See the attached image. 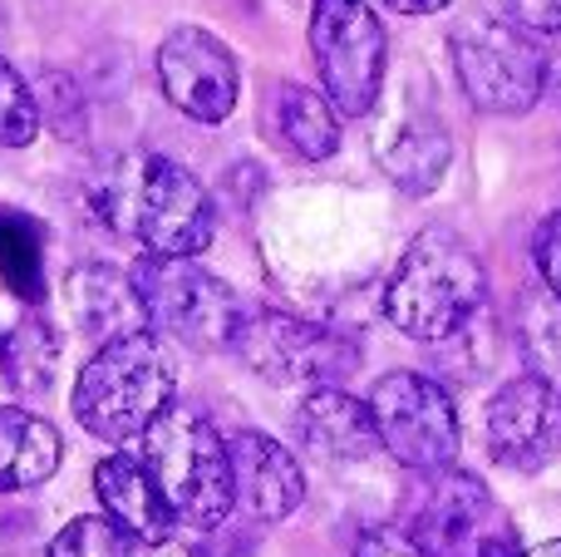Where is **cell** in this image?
Listing matches in <instances>:
<instances>
[{"instance_id":"cell-1","label":"cell","mask_w":561,"mask_h":557,"mask_svg":"<svg viewBox=\"0 0 561 557\" xmlns=\"http://www.w3.org/2000/svg\"><path fill=\"white\" fill-rule=\"evenodd\" d=\"M488 272L448 227H428L399 252L385 282V316L409 341H454L483 316Z\"/></svg>"},{"instance_id":"cell-2","label":"cell","mask_w":561,"mask_h":557,"mask_svg":"<svg viewBox=\"0 0 561 557\" xmlns=\"http://www.w3.org/2000/svg\"><path fill=\"white\" fill-rule=\"evenodd\" d=\"M178 365L163 336L134 331L99 345L75 380V420L104 444H134L173 410Z\"/></svg>"},{"instance_id":"cell-3","label":"cell","mask_w":561,"mask_h":557,"mask_svg":"<svg viewBox=\"0 0 561 557\" xmlns=\"http://www.w3.org/2000/svg\"><path fill=\"white\" fill-rule=\"evenodd\" d=\"M144 469L153 474L163 503L173 509L178 523L197 533H213L227 523V513L237 509L232 493V459H227V440L213 430V420H203L187 405H173L153 430L144 434Z\"/></svg>"},{"instance_id":"cell-4","label":"cell","mask_w":561,"mask_h":557,"mask_svg":"<svg viewBox=\"0 0 561 557\" xmlns=\"http://www.w3.org/2000/svg\"><path fill=\"white\" fill-rule=\"evenodd\" d=\"M134 292L144 302L148 331L173 336L187 351H232L247 311L242 296L207 272L193 257H138L134 262Z\"/></svg>"},{"instance_id":"cell-5","label":"cell","mask_w":561,"mask_h":557,"mask_svg":"<svg viewBox=\"0 0 561 557\" xmlns=\"http://www.w3.org/2000/svg\"><path fill=\"white\" fill-rule=\"evenodd\" d=\"M448 49H454V75L463 84L468 104L483 114H527L542 99L547 84V55L537 35L517 30L507 15L493 10H468L448 30Z\"/></svg>"},{"instance_id":"cell-6","label":"cell","mask_w":561,"mask_h":557,"mask_svg":"<svg viewBox=\"0 0 561 557\" xmlns=\"http://www.w3.org/2000/svg\"><path fill=\"white\" fill-rule=\"evenodd\" d=\"M404 538L424 557H523L507 509L478 474H424L404 519Z\"/></svg>"},{"instance_id":"cell-7","label":"cell","mask_w":561,"mask_h":557,"mask_svg":"<svg viewBox=\"0 0 561 557\" xmlns=\"http://www.w3.org/2000/svg\"><path fill=\"white\" fill-rule=\"evenodd\" d=\"M385 25L365 0H310V59L340 118H365L385 84Z\"/></svg>"},{"instance_id":"cell-8","label":"cell","mask_w":561,"mask_h":557,"mask_svg":"<svg viewBox=\"0 0 561 557\" xmlns=\"http://www.w3.org/2000/svg\"><path fill=\"white\" fill-rule=\"evenodd\" d=\"M379 450L414 474L454 469L458 459V410L454 395L419 371H389L369 390Z\"/></svg>"},{"instance_id":"cell-9","label":"cell","mask_w":561,"mask_h":557,"mask_svg":"<svg viewBox=\"0 0 561 557\" xmlns=\"http://www.w3.org/2000/svg\"><path fill=\"white\" fill-rule=\"evenodd\" d=\"M124 232H134L148 257H197L213 247L217 232L213 197L178 158H144L128 168Z\"/></svg>"},{"instance_id":"cell-10","label":"cell","mask_w":561,"mask_h":557,"mask_svg":"<svg viewBox=\"0 0 561 557\" xmlns=\"http://www.w3.org/2000/svg\"><path fill=\"white\" fill-rule=\"evenodd\" d=\"M232 351L247 371H256L272 385H300V390H325L340 385L359 365V345L340 331L290 311H256L242 321Z\"/></svg>"},{"instance_id":"cell-11","label":"cell","mask_w":561,"mask_h":557,"mask_svg":"<svg viewBox=\"0 0 561 557\" xmlns=\"http://www.w3.org/2000/svg\"><path fill=\"white\" fill-rule=\"evenodd\" d=\"M158 84L168 104L183 109L197 124H222L242 94V69L227 39L203 25H178L158 45Z\"/></svg>"},{"instance_id":"cell-12","label":"cell","mask_w":561,"mask_h":557,"mask_svg":"<svg viewBox=\"0 0 561 557\" xmlns=\"http://www.w3.org/2000/svg\"><path fill=\"white\" fill-rule=\"evenodd\" d=\"M488 454L513 474H537L561 454V395L542 375H517L488 400Z\"/></svg>"},{"instance_id":"cell-13","label":"cell","mask_w":561,"mask_h":557,"mask_svg":"<svg viewBox=\"0 0 561 557\" xmlns=\"http://www.w3.org/2000/svg\"><path fill=\"white\" fill-rule=\"evenodd\" d=\"M227 459H232V493L247 519L280 523L300 509V499H306V474H300L296 454L280 440H272V434H262V430H242L227 440Z\"/></svg>"},{"instance_id":"cell-14","label":"cell","mask_w":561,"mask_h":557,"mask_svg":"<svg viewBox=\"0 0 561 557\" xmlns=\"http://www.w3.org/2000/svg\"><path fill=\"white\" fill-rule=\"evenodd\" d=\"M94 493H99V503H104V519L118 523L134 543L158 548V543L173 538L178 519H173V509L163 503L153 474L144 469L138 454H108V459L94 469Z\"/></svg>"},{"instance_id":"cell-15","label":"cell","mask_w":561,"mask_h":557,"mask_svg":"<svg viewBox=\"0 0 561 557\" xmlns=\"http://www.w3.org/2000/svg\"><path fill=\"white\" fill-rule=\"evenodd\" d=\"M65 306H69L79 331L99 345L118 341V336L148 331V316H144V302H138V292H134V276H124L118 266H104V262H89V266H75V272H69Z\"/></svg>"},{"instance_id":"cell-16","label":"cell","mask_w":561,"mask_h":557,"mask_svg":"<svg viewBox=\"0 0 561 557\" xmlns=\"http://www.w3.org/2000/svg\"><path fill=\"white\" fill-rule=\"evenodd\" d=\"M296 430H300V444H306L316 459H330V464H359L379 450L369 405L345 395L340 385L306 390V400H300V410H296Z\"/></svg>"},{"instance_id":"cell-17","label":"cell","mask_w":561,"mask_h":557,"mask_svg":"<svg viewBox=\"0 0 561 557\" xmlns=\"http://www.w3.org/2000/svg\"><path fill=\"white\" fill-rule=\"evenodd\" d=\"M375 158L399 193L424 197L444 183L454 144H448V128L438 124L434 114H409V118H394V124L379 128Z\"/></svg>"},{"instance_id":"cell-18","label":"cell","mask_w":561,"mask_h":557,"mask_svg":"<svg viewBox=\"0 0 561 557\" xmlns=\"http://www.w3.org/2000/svg\"><path fill=\"white\" fill-rule=\"evenodd\" d=\"M65 444L49 420L15 405H0V493L39 489L45 479H55Z\"/></svg>"},{"instance_id":"cell-19","label":"cell","mask_w":561,"mask_h":557,"mask_svg":"<svg viewBox=\"0 0 561 557\" xmlns=\"http://www.w3.org/2000/svg\"><path fill=\"white\" fill-rule=\"evenodd\" d=\"M272 124L276 138L296 158H330L340 148V114L325 104L320 89L306 84H276L272 89Z\"/></svg>"},{"instance_id":"cell-20","label":"cell","mask_w":561,"mask_h":557,"mask_svg":"<svg viewBox=\"0 0 561 557\" xmlns=\"http://www.w3.org/2000/svg\"><path fill=\"white\" fill-rule=\"evenodd\" d=\"M55 361H59V341L49 331V321H39V316H25L10 336H0V371H5V380L15 390L25 395L49 390Z\"/></svg>"},{"instance_id":"cell-21","label":"cell","mask_w":561,"mask_h":557,"mask_svg":"<svg viewBox=\"0 0 561 557\" xmlns=\"http://www.w3.org/2000/svg\"><path fill=\"white\" fill-rule=\"evenodd\" d=\"M45 237L15 207H0V276L10 282V292L35 302L39 296V272H45Z\"/></svg>"},{"instance_id":"cell-22","label":"cell","mask_w":561,"mask_h":557,"mask_svg":"<svg viewBox=\"0 0 561 557\" xmlns=\"http://www.w3.org/2000/svg\"><path fill=\"white\" fill-rule=\"evenodd\" d=\"M517 341H523L533 375H552L561 371V302L547 286H533L523 296V316H517Z\"/></svg>"},{"instance_id":"cell-23","label":"cell","mask_w":561,"mask_h":557,"mask_svg":"<svg viewBox=\"0 0 561 557\" xmlns=\"http://www.w3.org/2000/svg\"><path fill=\"white\" fill-rule=\"evenodd\" d=\"M45 557H134V538L118 523H108L104 513H84L55 533Z\"/></svg>"},{"instance_id":"cell-24","label":"cell","mask_w":561,"mask_h":557,"mask_svg":"<svg viewBox=\"0 0 561 557\" xmlns=\"http://www.w3.org/2000/svg\"><path fill=\"white\" fill-rule=\"evenodd\" d=\"M39 104H35V89L5 65L0 55V148H25L39 138Z\"/></svg>"},{"instance_id":"cell-25","label":"cell","mask_w":561,"mask_h":557,"mask_svg":"<svg viewBox=\"0 0 561 557\" xmlns=\"http://www.w3.org/2000/svg\"><path fill=\"white\" fill-rule=\"evenodd\" d=\"M533 262H537V276H542V286L561 302V207H557V213H547L542 227H537Z\"/></svg>"},{"instance_id":"cell-26","label":"cell","mask_w":561,"mask_h":557,"mask_svg":"<svg viewBox=\"0 0 561 557\" xmlns=\"http://www.w3.org/2000/svg\"><path fill=\"white\" fill-rule=\"evenodd\" d=\"M503 15L527 35H561V0H503Z\"/></svg>"},{"instance_id":"cell-27","label":"cell","mask_w":561,"mask_h":557,"mask_svg":"<svg viewBox=\"0 0 561 557\" xmlns=\"http://www.w3.org/2000/svg\"><path fill=\"white\" fill-rule=\"evenodd\" d=\"M355 557H424V553L404 538V528L369 523V528H359V538H355Z\"/></svg>"},{"instance_id":"cell-28","label":"cell","mask_w":561,"mask_h":557,"mask_svg":"<svg viewBox=\"0 0 561 557\" xmlns=\"http://www.w3.org/2000/svg\"><path fill=\"white\" fill-rule=\"evenodd\" d=\"M389 10H399V15H434V10H444L448 0H385Z\"/></svg>"},{"instance_id":"cell-29","label":"cell","mask_w":561,"mask_h":557,"mask_svg":"<svg viewBox=\"0 0 561 557\" xmlns=\"http://www.w3.org/2000/svg\"><path fill=\"white\" fill-rule=\"evenodd\" d=\"M542 94L561 104V55H557V59H547V84H542Z\"/></svg>"},{"instance_id":"cell-30","label":"cell","mask_w":561,"mask_h":557,"mask_svg":"<svg viewBox=\"0 0 561 557\" xmlns=\"http://www.w3.org/2000/svg\"><path fill=\"white\" fill-rule=\"evenodd\" d=\"M523 557H561V538L557 543H537V548H527Z\"/></svg>"},{"instance_id":"cell-31","label":"cell","mask_w":561,"mask_h":557,"mask_svg":"<svg viewBox=\"0 0 561 557\" xmlns=\"http://www.w3.org/2000/svg\"><path fill=\"white\" fill-rule=\"evenodd\" d=\"M0 20H5V15H0Z\"/></svg>"}]
</instances>
